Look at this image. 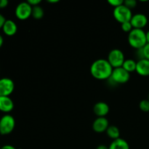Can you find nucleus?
Masks as SVG:
<instances>
[{"mask_svg":"<svg viewBox=\"0 0 149 149\" xmlns=\"http://www.w3.org/2000/svg\"><path fill=\"white\" fill-rule=\"evenodd\" d=\"M113 70V67L107 60L98 59L92 63L90 74L96 79L106 80L111 77Z\"/></svg>","mask_w":149,"mask_h":149,"instance_id":"f257e3e1","label":"nucleus"},{"mask_svg":"<svg viewBox=\"0 0 149 149\" xmlns=\"http://www.w3.org/2000/svg\"><path fill=\"white\" fill-rule=\"evenodd\" d=\"M129 45L135 49L143 48L147 44L146 32L143 29H133L128 34Z\"/></svg>","mask_w":149,"mask_h":149,"instance_id":"f03ea898","label":"nucleus"},{"mask_svg":"<svg viewBox=\"0 0 149 149\" xmlns=\"http://www.w3.org/2000/svg\"><path fill=\"white\" fill-rule=\"evenodd\" d=\"M130 78V74L124 69L122 67L113 68L111 76L109 80L112 81L114 84H125L127 82Z\"/></svg>","mask_w":149,"mask_h":149,"instance_id":"7ed1b4c3","label":"nucleus"},{"mask_svg":"<svg viewBox=\"0 0 149 149\" xmlns=\"http://www.w3.org/2000/svg\"><path fill=\"white\" fill-rule=\"evenodd\" d=\"M15 127V120L10 114H5L0 119V134L7 135L11 133Z\"/></svg>","mask_w":149,"mask_h":149,"instance_id":"20e7f679","label":"nucleus"},{"mask_svg":"<svg viewBox=\"0 0 149 149\" xmlns=\"http://www.w3.org/2000/svg\"><path fill=\"white\" fill-rule=\"evenodd\" d=\"M113 15L115 20L120 23L121 24L125 22L130 21L132 17L131 10L124 5V4L113 9Z\"/></svg>","mask_w":149,"mask_h":149,"instance_id":"39448f33","label":"nucleus"},{"mask_svg":"<svg viewBox=\"0 0 149 149\" xmlns=\"http://www.w3.org/2000/svg\"><path fill=\"white\" fill-rule=\"evenodd\" d=\"M107 61L113 68L122 67L125 62V55L123 52L119 49H113L109 53Z\"/></svg>","mask_w":149,"mask_h":149,"instance_id":"423d86ee","label":"nucleus"},{"mask_svg":"<svg viewBox=\"0 0 149 149\" xmlns=\"http://www.w3.org/2000/svg\"><path fill=\"white\" fill-rule=\"evenodd\" d=\"M15 16L20 20H26L31 16L32 7L27 2H21L16 7Z\"/></svg>","mask_w":149,"mask_h":149,"instance_id":"0eeeda50","label":"nucleus"},{"mask_svg":"<svg viewBox=\"0 0 149 149\" xmlns=\"http://www.w3.org/2000/svg\"><path fill=\"white\" fill-rule=\"evenodd\" d=\"M14 89V81L11 79H0V96H10L13 93Z\"/></svg>","mask_w":149,"mask_h":149,"instance_id":"6e6552de","label":"nucleus"},{"mask_svg":"<svg viewBox=\"0 0 149 149\" xmlns=\"http://www.w3.org/2000/svg\"><path fill=\"white\" fill-rule=\"evenodd\" d=\"M130 23L133 29H143L146 26L147 23H148V18L144 14L138 13V14L132 15L130 20Z\"/></svg>","mask_w":149,"mask_h":149,"instance_id":"1a4fd4ad","label":"nucleus"},{"mask_svg":"<svg viewBox=\"0 0 149 149\" xmlns=\"http://www.w3.org/2000/svg\"><path fill=\"white\" fill-rule=\"evenodd\" d=\"M109 127V120L106 117H97L93 123V130L97 133L106 132Z\"/></svg>","mask_w":149,"mask_h":149,"instance_id":"9d476101","label":"nucleus"},{"mask_svg":"<svg viewBox=\"0 0 149 149\" xmlns=\"http://www.w3.org/2000/svg\"><path fill=\"white\" fill-rule=\"evenodd\" d=\"M14 109V103L10 96H0V111L8 113Z\"/></svg>","mask_w":149,"mask_h":149,"instance_id":"9b49d317","label":"nucleus"},{"mask_svg":"<svg viewBox=\"0 0 149 149\" xmlns=\"http://www.w3.org/2000/svg\"><path fill=\"white\" fill-rule=\"evenodd\" d=\"M109 105L104 102H98L93 107V111L97 117H105L109 113Z\"/></svg>","mask_w":149,"mask_h":149,"instance_id":"f8f14e48","label":"nucleus"},{"mask_svg":"<svg viewBox=\"0 0 149 149\" xmlns=\"http://www.w3.org/2000/svg\"><path fill=\"white\" fill-rule=\"evenodd\" d=\"M136 72L142 77L149 76V61L147 59L141 60L137 62Z\"/></svg>","mask_w":149,"mask_h":149,"instance_id":"ddd939ff","label":"nucleus"},{"mask_svg":"<svg viewBox=\"0 0 149 149\" xmlns=\"http://www.w3.org/2000/svg\"><path fill=\"white\" fill-rule=\"evenodd\" d=\"M4 34L8 36H14L17 31V26L16 23L12 20H6L2 28Z\"/></svg>","mask_w":149,"mask_h":149,"instance_id":"4468645a","label":"nucleus"},{"mask_svg":"<svg viewBox=\"0 0 149 149\" xmlns=\"http://www.w3.org/2000/svg\"><path fill=\"white\" fill-rule=\"evenodd\" d=\"M109 149H130V146L125 140L119 138L112 141Z\"/></svg>","mask_w":149,"mask_h":149,"instance_id":"2eb2a0df","label":"nucleus"},{"mask_svg":"<svg viewBox=\"0 0 149 149\" xmlns=\"http://www.w3.org/2000/svg\"><path fill=\"white\" fill-rule=\"evenodd\" d=\"M136 66L137 62H135L132 59L125 60L123 65H122V68L125 70H126L130 74L132 72H134V71H136Z\"/></svg>","mask_w":149,"mask_h":149,"instance_id":"dca6fc26","label":"nucleus"},{"mask_svg":"<svg viewBox=\"0 0 149 149\" xmlns=\"http://www.w3.org/2000/svg\"><path fill=\"white\" fill-rule=\"evenodd\" d=\"M106 134L110 138L113 140H116L119 138L120 136V131H119V128L117 127L114 126V125H111L109 127V128L106 130Z\"/></svg>","mask_w":149,"mask_h":149,"instance_id":"f3484780","label":"nucleus"},{"mask_svg":"<svg viewBox=\"0 0 149 149\" xmlns=\"http://www.w3.org/2000/svg\"><path fill=\"white\" fill-rule=\"evenodd\" d=\"M45 12L43 8L40 6H36V7H32V13L31 16L36 20H40L44 17Z\"/></svg>","mask_w":149,"mask_h":149,"instance_id":"a211bd4d","label":"nucleus"},{"mask_svg":"<svg viewBox=\"0 0 149 149\" xmlns=\"http://www.w3.org/2000/svg\"><path fill=\"white\" fill-rule=\"evenodd\" d=\"M139 108L142 111L148 112L149 113V100H143L140 102L139 103Z\"/></svg>","mask_w":149,"mask_h":149,"instance_id":"6ab92c4d","label":"nucleus"},{"mask_svg":"<svg viewBox=\"0 0 149 149\" xmlns=\"http://www.w3.org/2000/svg\"><path fill=\"white\" fill-rule=\"evenodd\" d=\"M121 27H122V31L125 32H127V33H130L133 29V27H132L130 21L125 22V23H122L121 24Z\"/></svg>","mask_w":149,"mask_h":149,"instance_id":"aec40b11","label":"nucleus"},{"mask_svg":"<svg viewBox=\"0 0 149 149\" xmlns=\"http://www.w3.org/2000/svg\"><path fill=\"white\" fill-rule=\"evenodd\" d=\"M124 5L126 6L130 10L135 8L137 6V1L135 0H125L124 1Z\"/></svg>","mask_w":149,"mask_h":149,"instance_id":"412c9836","label":"nucleus"},{"mask_svg":"<svg viewBox=\"0 0 149 149\" xmlns=\"http://www.w3.org/2000/svg\"><path fill=\"white\" fill-rule=\"evenodd\" d=\"M108 3L110 5H111L112 7L116 8V7L122 5L124 4V1H122V0H109Z\"/></svg>","mask_w":149,"mask_h":149,"instance_id":"4be33fe9","label":"nucleus"},{"mask_svg":"<svg viewBox=\"0 0 149 149\" xmlns=\"http://www.w3.org/2000/svg\"><path fill=\"white\" fill-rule=\"evenodd\" d=\"M135 56H136V58H138V61L146 59L145 57H144V54H143V48L136 49V52H135Z\"/></svg>","mask_w":149,"mask_h":149,"instance_id":"5701e85b","label":"nucleus"},{"mask_svg":"<svg viewBox=\"0 0 149 149\" xmlns=\"http://www.w3.org/2000/svg\"><path fill=\"white\" fill-rule=\"evenodd\" d=\"M143 54H144V57H145V58L149 61V44L148 43H147L146 45L143 47Z\"/></svg>","mask_w":149,"mask_h":149,"instance_id":"b1692460","label":"nucleus"},{"mask_svg":"<svg viewBox=\"0 0 149 149\" xmlns=\"http://www.w3.org/2000/svg\"><path fill=\"white\" fill-rule=\"evenodd\" d=\"M27 2L33 7L39 5V4L42 2V1H41V0H28Z\"/></svg>","mask_w":149,"mask_h":149,"instance_id":"393cba45","label":"nucleus"},{"mask_svg":"<svg viewBox=\"0 0 149 149\" xmlns=\"http://www.w3.org/2000/svg\"><path fill=\"white\" fill-rule=\"evenodd\" d=\"M9 1L7 0H0V9L5 8L7 7Z\"/></svg>","mask_w":149,"mask_h":149,"instance_id":"a878e982","label":"nucleus"},{"mask_svg":"<svg viewBox=\"0 0 149 149\" xmlns=\"http://www.w3.org/2000/svg\"><path fill=\"white\" fill-rule=\"evenodd\" d=\"M6 21L5 17H4V15H2L1 14H0V29H2L3 26H4V23Z\"/></svg>","mask_w":149,"mask_h":149,"instance_id":"bb28decb","label":"nucleus"},{"mask_svg":"<svg viewBox=\"0 0 149 149\" xmlns=\"http://www.w3.org/2000/svg\"><path fill=\"white\" fill-rule=\"evenodd\" d=\"M1 149H17L16 148H15L14 146L11 145H5L4 146H2L1 148Z\"/></svg>","mask_w":149,"mask_h":149,"instance_id":"cd10ccee","label":"nucleus"},{"mask_svg":"<svg viewBox=\"0 0 149 149\" xmlns=\"http://www.w3.org/2000/svg\"><path fill=\"white\" fill-rule=\"evenodd\" d=\"M96 149H109V147L105 145H100L96 148Z\"/></svg>","mask_w":149,"mask_h":149,"instance_id":"c85d7f7f","label":"nucleus"},{"mask_svg":"<svg viewBox=\"0 0 149 149\" xmlns=\"http://www.w3.org/2000/svg\"><path fill=\"white\" fill-rule=\"evenodd\" d=\"M3 43H4V39H3V37L1 35H0V48L2 47Z\"/></svg>","mask_w":149,"mask_h":149,"instance_id":"c756f323","label":"nucleus"},{"mask_svg":"<svg viewBox=\"0 0 149 149\" xmlns=\"http://www.w3.org/2000/svg\"><path fill=\"white\" fill-rule=\"evenodd\" d=\"M146 41H147V43L149 44V31L146 33Z\"/></svg>","mask_w":149,"mask_h":149,"instance_id":"7c9ffc66","label":"nucleus"},{"mask_svg":"<svg viewBox=\"0 0 149 149\" xmlns=\"http://www.w3.org/2000/svg\"><path fill=\"white\" fill-rule=\"evenodd\" d=\"M58 0H53V1H51V0H49V1H48V2L49 3H51V4H53V3H58Z\"/></svg>","mask_w":149,"mask_h":149,"instance_id":"2f4dec72","label":"nucleus"},{"mask_svg":"<svg viewBox=\"0 0 149 149\" xmlns=\"http://www.w3.org/2000/svg\"><path fill=\"white\" fill-rule=\"evenodd\" d=\"M148 100H149V93H148Z\"/></svg>","mask_w":149,"mask_h":149,"instance_id":"473e14b6","label":"nucleus"},{"mask_svg":"<svg viewBox=\"0 0 149 149\" xmlns=\"http://www.w3.org/2000/svg\"><path fill=\"white\" fill-rule=\"evenodd\" d=\"M0 149H1V148H0Z\"/></svg>","mask_w":149,"mask_h":149,"instance_id":"72a5a7b5","label":"nucleus"},{"mask_svg":"<svg viewBox=\"0 0 149 149\" xmlns=\"http://www.w3.org/2000/svg\"><path fill=\"white\" fill-rule=\"evenodd\" d=\"M0 135H1V134H0Z\"/></svg>","mask_w":149,"mask_h":149,"instance_id":"f704fd0d","label":"nucleus"},{"mask_svg":"<svg viewBox=\"0 0 149 149\" xmlns=\"http://www.w3.org/2000/svg\"></svg>","mask_w":149,"mask_h":149,"instance_id":"c9c22d12","label":"nucleus"}]
</instances>
